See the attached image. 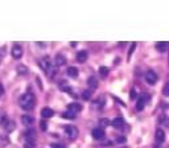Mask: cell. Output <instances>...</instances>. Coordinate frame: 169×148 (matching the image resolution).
Listing matches in <instances>:
<instances>
[{
  "label": "cell",
  "instance_id": "cell-22",
  "mask_svg": "<svg viewBox=\"0 0 169 148\" xmlns=\"http://www.w3.org/2000/svg\"><path fill=\"white\" fill-rule=\"evenodd\" d=\"M60 89H61L62 91H67V92L72 91V90H70V86L67 85L65 81H61V82H60Z\"/></svg>",
  "mask_w": 169,
  "mask_h": 148
},
{
  "label": "cell",
  "instance_id": "cell-32",
  "mask_svg": "<svg viewBox=\"0 0 169 148\" xmlns=\"http://www.w3.org/2000/svg\"><path fill=\"white\" fill-rule=\"evenodd\" d=\"M52 148H65V146H61V144H52Z\"/></svg>",
  "mask_w": 169,
  "mask_h": 148
},
{
  "label": "cell",
  "instance_id": "cell-34",
  "mask_svg": "<svg viewBox=\"0 0 169 148\" xmlns=\"http://www.w3.org/2000/svg\"><path fill=\"white\" fill-rule=\"evenodd\" d=\"M135 46H136V42H132V45H131V49H130V54H132V52H134Z\"/></svg>",
  "mask_w": 169,
  "mask_h": 148
},
{
  "label": "cell",
  "instance_id": "cell-10",
  "mask_svg": "<svg viewBox=\"0 0 169 148\" xmlns=\"http://www.w3.org/2000/svg\"><path fill=\"white\" fill-rule=\"evenodd\" d=\"M21 122H23L24 126L29 127V126H32L33 123H35V118L30 116V115H23V116H21Z\"/></svg>",
  "mask_w": 169,
  "mask_h": 148
},
{
  "label": "cell",
  "instance_id": "cell-37",
  "mask_svg": "<svg viewBox=\"0 0 169 148\" xmlns=\"http://www.w3.org/2000/svg\"><path fill=\"white\" fill-rule=\"evenodd\" d=\"M167 85H169V78H168V83H167Z\"/></svg>",
  "mask_w": 169,
  "mask_h": 148
},
{
  "label": "cell",
  "instance_id": "cell-18",
  "mask_svg": "<svg viewBox=\"0 0 169 148\" xmlns=\"http://www.w3.org/2000/svg\"><path fill=\"white\" fill-rule=\"evenodd\" d=\"M75 115H77L75 112L69 111V110H66L65 112H62V118L63 119H75Z\"/></svg>",
  "mask_w": 169,
  "mask_h": 148
},
{
  "label": "cell",
  "instance_id": "cell-20",
  "mask_svg": "<svg viewBox=\"0 0 169 148\" xmlns=\"http://www.w3.org/2000/svg\"><path fill=\"white\" fill-rule=\"evenodd\" d=\"M8 120H10V119H8L7 114H5L4 111H0V124H1V126H4L5 123L8 122Z\"/></svg>",
  "mask_w": 169,
  "mask_h": 148
},
{
  "label": "cell",
  "instance_id": "cell-9",
  "mask_svg": "<svg viewBox=\"0 0 169 148\" xmlns=\"http://www.w3.org/2000/svg\"><path fill=\"white\" fill-rule=\"evenodd\" d=\"M54 115V111L50 109V107H44V109L41 110V116L44 119H49L52 118V116Z\"/></svg>",
  "mask_w": 169,
  "mask_h": 148
},
{
  "label": "cell",
  "instance_id": "cell-7",
  "mask_svg": "<svg viewBox=\"0 0 169 148\" xmlns=\"http://www.w3.org/2000/svg\"><path fill=\"white\" fill-rule=\"evenodd\" d=\"M91 135H93V138L95 139V140H102V139L104 138V130L98 127V128H94L93 132H91Z\"/></svg>",
  "mask_w": 169,
  "mask_h": 148
},
{
  "label": "cell",
  "instance_id": "cell-38",
  "mask_svg": "<svg viewBox=\"0 0 169 148\" xmlns=\"http://www.w3.org/2000/svg\"><path fill=\"white\" fill-rule=\"evenodd\" d=\"M123 148H128V147H123Z\"/></svg>",
  "mask_w": 169,
  "mask_h": 148
},
{
  "label": "cell",
  "instance_id": "cell-39",
  "mask_svg": "<svg viewBox=\"0 0 169 148\" xmlns=\"http://www.w3.org/2000/svg\"><path fill=\"white\" fill-rule=\"evenodd\" d=\"M153 148H157V147H153Z\"/></svg>",
  "mask_w": 169,
  "mask_h": 148
},
{
  "label": "cell",
  "instance_id": "cell-12",
  "mask_svg": "<svg viewBox=\"0 0 169 148\" xmlns=\"http://www.w3.org/2000/svg\"><path fill=\"white\" fill-rule=\"evenodd\" d=\"M77 61H78L79 64H83L86 62V60H87V52L86 50H81V52H78L77 53Z\"/></svg>",
  "mask_w": 169,
  "mask_h": 148
},
{
  "label": "cell",
  "instance_id": "cell-15",
  "mask_svg": "<svg viewBox=\"0 0 169 148\" xmlns=\"http://www.w3.org/2000/svg\"><path fill=\"white\" fill-rule=\"evenodd\" d=\"M67 75L70 77V78H77L78 77V69L74 66H70V67H67Z\"/></svg>",
  "mask_w": 169,
  "mask_h": 148
},
{
  "label": "cell",
  "instance_id": "cell-19",
  "mask_svg": "<svg viewBox=\"0 0 169 148\" xmlns=\"http://www.w3.org/2000/svg\"><path fill=\"white\" fill-rule=\"evenodd\" d=\"M168 42H164V41H161V42H157V45H156V48H157V50L159 52H165L168 49Z\"/></svg>",
  "mask_w": 169,
  "mask_h": 148
},
{
  "label": "cell",
  "instance_id": "cell-6",
  "mask_svg": "<svg viewBox=\"0 0 169 148\" xmlns=\"http://www.w3.org/2000/svg\"><path fill=\"white\" fill-rule=\"evenodd\" d=\"M148 102V98H147V95H140L139 98H137V102H136V110L137 111H143L144 107H145V103Z\"/></svg>",
  "mask_w": 169,
  "mask_h": 148
},
{
  "label": "cell",
  "instance_id": "cell-4",
  "mask_svg": "<svg viewBox=\"0 0 169 148\" xmlns=\"http://www.w3.org/2000/svg\"><path fill=\"white\" fill-rule=\"evenodd\" d=\"M157 79H159L157 74L153 72V70H148V72L145 73V81L148 82L149 85H155V83L157 82Z\"/></svg>",
  "mask_w": 169,
  "mask_h": 148
},
{
  "label": "cell",
  "instance_id": "cell-23",
  "mask_svg": "<svg viewBox=\"0 0 169 148\" xmlns=\"http://www.w3.org/2000/svg\"><path fill=\"white\" fill-rule=\"evenodd\" d=\"M90 98H91V90L90 89H89V90H85L83 92H82V99L90 101Z\"/></svg>",
  "mask_w": 169,
  "mask_h": 148
},
{
  "label": "cell",
  "instance_id": "cell-31",
  "mask_svg": "<svg viewBox=\"0 0 169 148\" xmlns=\"http://www.w3.org/2000/svg\"><path fill=\"white\" fill-rule=\"evenodd\" d=\"M125 140H127V139H125V136H119L118 139H116V141H118V143H120V144L124 143Z\"/></svg>",
  "mask_w": 169,
  "mask_h": 148
},
{
  "label": "cell",
  "instance_id": "cell-30",
  "mask_svg": "<svg viewBox=\"0 0 169 148\" xmlns=\"http://www.w3.org/2000/svg\"><path fill=\"white\" fill-rule=\"evenodd\" d=\"M162 94L167 95V97H169V85H165L164 89H162Z\"/></svg>",
  "mask_w": 169,
  "mask_h": 148
},
{
  "label": "cell",
  "instance_id": "cell-26",
  "mask_svg": "<svg viewBox=\"0 0 169 148\" xmlns=\"http://www.w3.org/2000/svg\"><path fill=\"white\" fill-rule=\"evenodd\" d=\"M99 124L102 126V127H107V126L110 124V120H107V119H104V118H103V119H100V120H99Z\"/></svg>",
  "mask_w": 169,
  "mask_h": 148
},
{
  "label": "cell",
  "instance_id": "cell-13",
  "mask_svg": "<svg viewBox=\"0 0 169 148\" xmlns=\"http://www.w3.org/2000/svg\"><path fill=\"white\" fill-rule=\"evenodd\" d=\"M67 110L69 111H73V112H79V111L82 110V106L79 103H75V102H73V103H69L67 104Z\"/></svg>",
  "mask_w": 169,
  "mask_h": 148
},
{
  "label": "cell",
  "instance_id": "cell-21",
  "mask_svg": "<svg viewBox=\"0 0 169 148\" xmlns=\"http://www.w3.org/2000/svg\"><path fill=\"white\" fill-rule=\"evenodd\" d=\"M36 143H35V139H28L25 140V144H24V148H35Z\"/></svg>",
  "mask_w": 169,
  "mask_h": 148
},
{
  "label": "cell",
  "instance_id": "cell-16",
  "mask_svg": "<svg viewBox=\"0 0 169 148\" xmlns=\"http://www.w3.org/2000/svg\"><path fill=\"white\" fill-rule=\"evenodd\" d=\"M111 124L114 126L115 128H122L123 126H124V119L123 118H115L111 122Z\"/></svg>",
  "mask_w": 169,
  "mask_h": 148
},
{
  "label": "cell",
  "instance_id": "cell-11",
  "mask_svg": "<svg viewBox=\"0 0 169 148\" xmlns=\"http://www.w3.org/2000/svg\"><path fill=\"white\" fill-rule=\"evenodd\" d=\"M87 86L89 87H90V90L93 91V90H95V89L98 87V79L95 78V77H89L87 78Z\"/></svg>",
  "mask_w": 169,
  "mask_h": 148
},
{
  "label": "cell",
  "instance_id": "cell-24",
  "mask_svg": "<svg viewBox=\"0 0 169 148\" xmlns=\"http://www.w3.org/2000/svg\"><path fill=\"white\" fill-rule=\"evenodd\" d=\"M24 135H25L27 140H28V139H33L35 138V131H33V128L32 130H27V131L24 132Z\"/></svg>",
  "mask_w": 169,
  "mask_h": 148
},
{
  "label": "cell",
  "instance_id": "cell-28",
  "mask_svg": "<svg viewBox=\"0 0 169 148\" xmlns=\"http://www.w3.org/2000/svg\"><path fill=\"white\" fill-rule=\"evenodd\" d=\"M17 72H19V73H27V72H28V70H27V67L25 66H24V65H20V66L19 67H17Z\"/></svg>",
  "mask_w": 169,
  "mask_h": 148
},
{
  "label": "cell",
  "instance_id": "cell-25",
  "mask_svg": "<svg viewBox=\"0 0 169 148\" xmlns=\"http://www.w3.org/2000/svg\"><path fill=\"white\" fill-rule=\"evenodd\" d=\"M99 74H100L102 77H106L107 74H108V69H107L106 66H100V67H99Z\"/></svg>",
  "mask_w": 169,
  "mask_h": 148
},
{
  "label": "cell",
  "instance_id": "cell-8",
  "mask_svg": "<svg viewBox=\"0 0 169 148\" xmlns=\"http://www.w3.org/2000/svg\"><path fill=\"white\" fill-rule=\"evenodd\" d=\"M155 138H156V141H157V143H164V141H165V132H164V130H161V128L156 130Z\"/></svg>",
  "mask_w": 169,
  "mask_h": 148
},
{
  "label": "cell",
  "instance_id": "cell-3",
  "mask_svg": "<svg viewBox=\"0 0 169 148\" xmlns=\"http://www.w3.org/2000/svg\"><path fill=\"white\" fill-rule=\"evenodd\" d=\"M65 134L69 136V139H72V140H74V139L78 138V128L75 127V126H72V124H67L65 126Z\"/></svg>",
  "mask_w": 169,
  "mask_h": 148
},
{
  "label": "cell",
  "instance_id": "cell-33",
  "mask_svg": "<svg viewBox=\"0 0 169 148\" xmlns=\"http://www.w3.org/2000/svg\"><path fill=\"white\" fill-rule=\"evenodd\" d=\"M131 99H136V92H135V90H131Z\"/></svg>",
  "mask_w": 169,
  "mask_h": 148
},
{
  "label": "cell",
  "instance_id": "cell-29",
  "mask_svg": "<svg viewBox=\"0 0 169 148\" xmlns=\"http://www.w3.org/2000/svg\"><path fill=\"white\" fill-rule=\"evenodd\" d=\"M40 127H41L42 131H46V128H48L46 122H45V120H41V123H40Z\"/></svg>",
  "mask_w": 169,
  "mask_h": 148
},
{
  "label": "cell",
  "instance_id": "cell-14",
  "mask_svg": "<svg viewBox=\"0 0 169 148\" xmlns=\"http://www.w3.org/2000/svg\"><path fill=\"white\" fill-rule=\"evenodd\" d=\"M66 57L63 54H57L56 56V58H54V62H56L57 66H62V65H65L66 64Z\"/></svg>",
  "mask_w": 169,
  "mask_h": 148
},
{
  "label": "cell",
  "instance_id": "cell-2",
  "mask_svg": "<svg viewBox=\"0 0 169 148\" xmlns=\"http://www.w3.org/2000/svg\"><path fill=\"white\" fill-rule=\"evenodd\" d=\"M40 67H41L42 70H44L45 73L48 74V75H54L57 72V69L53 66V64H52V60L49 57H44L41 61H40Z\"/></svg>",
  "mask_w": 169,
  "mask_h": 148
},
{
  "label": "cell",
  "instance_id": "cell-27",
  "mask_svg": "<svg viewBox=\"0 0 169 148\" xmlns=\"http://www.w3.org/2000/svg\"><path fill=\"white\" fill-rule=\"evenodd\" d=\"M103 102H104V99H103V97H99V99H98V102H97V103H94V106H98V107H102V106H103Z\"/></svg>",
  "mask_w": 169,
  "mask_h": 148
},
{
  "label": "cell",
  "instance_id": "cell-17",
  "mask_svg": "<svg viewBox=\"0 0 169 148\" xmlns=\"http://www.w3.org/2000/svg\"><path fill=\"white\" fill-rule=\"evenodd\" d=\"M15 127H16V124H15V122H13V120H11V119L4 124V128L7 130L8 132H12L15 130Z\"/></svg>",
  "mask_w": 169,
  "mask_h": 148
},
{
  "label": "cell",
  "instance_id": "cell-35",
  "mask_svg": "<svg viewBox=\"0 0 169 148\" xmlns=\"http://www.w3.org/2000/svg\"><path fill=\"white\" fill-rule=\"evenodd\" d=\"M4 94V89H3V85L0 83V95H3Z\"/></svg>",
  "mask_w": 169,
  "mask_h": 148
},
{
  "label": "cell",
  "instance_id": "cell-36",
  "mask_svg": "<svg viewBox=\"0 0 169 148\" xmlns=\"http://www.w3.org/2000/svg\"><path fill=\"white\" fill-rule=\"evenodd\" d=\"M0 62H1V56H0Z\"/></svg>",
  "mask_w": 169,
  "mask_h": 148
},
{
  "label": "cell",
  "instance_id": "cell-1",
  "mask_svg": "<svg viewBox=\"0 0 169 148\" xmlns=\"http://www.w3.org/2000/svg\"><path fill=\"white\" fill-rule=\"evenodd\" d=\"M19 103L23 110L30 111V110H33V107H35V104H36V98L32 92H25V94H23L20 97Z\"/></svg>",
  "mask_w": 169,
  "mask_h": 148
},
{
  "label": "cell",
  "instance_id": "cell-5",
  "mask_svg": "<svg viewBox=\"0 0 169 148\" xmlns=\"http://www.w3.org/2000/svg\"><path fill=\"white\" fill-rule=\"evenodd\" d=\"M12 57L13 58H16V60H19V58L23 57V46L19 45V44H16V45H13V48H12Z\"/></svg>",
  "mask_w": 169,
  "mask_h": 148
}]
</instances>
